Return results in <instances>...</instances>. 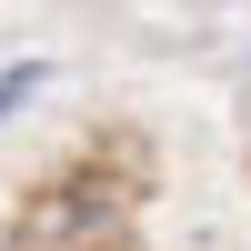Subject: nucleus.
Returning <instances> with one entry per match:
<instances>
[{
  "label": "nucleus",
  "mask_w": 251,
  "mask_h": 251,
  "mask_svg": "<svg viewBox=\"0 0 251 251\" xmlns=\"http://www.w3.org/2000/svg\"><path fill=\"white\" fill-rule=\"evenodd\" d=\"M30 91H40V60H20V71H0V121H10L20 100H30Z\"/></svg>",
  "instance_id": "nucleus-1"
}]
</instances>
